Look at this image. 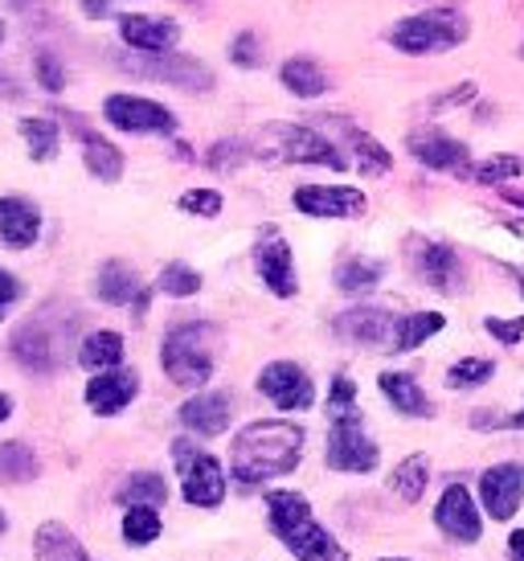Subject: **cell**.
Returning a JSON list of instances; mask_svg holds the SVG:
<instances>
[{"instance_id": "cell-1", "label": "cell", "mask_w": 524, "mask_h": 561, "mask_svg": "<svg viewBox=\"0 0 524 561\" xmlns=\"http://www.w3.org/2000/svg\"><path fill=\"white\" fill-rule=\"evenodd\" d=\"M299 455H304V426L262 419L238 431L230 447V471L238 483L254 488V483L278 480V476L295 471Z\"/></svg>"}, {"instance_id": "cell-2", "label": "cell", "mask_w": 524, "mask_h": 561, "mask_svg": "<svg viewBox=\"0 0 524 561\" xmlns=\"http://www.w3.org/2000/svg\"><path fill=\"white\" fill-rule=\"evenodd\" d=\"M266 520L287 553H295V561H349L344 546L316 520L308 496L299 492H287V488L266 492Z\"/></svg>"}, {"instance_id": "cell-3", "label": "cell", "mask_w": 524, "mask_h": 561, "mask_svg": "<svg viewBox=\"0 0 524 561\" xmlns=\"http://www.w3.org/2000/svg\"><path fill=\"white\" fill-rule=\"evenodd\" d=\"M467 33H471V21L459 9H422L414 16H401L389 30V46L426 58V54H447V49L463 46Z\"/></svg>"}, {"instance_id": "cell-4", "label": "cell", "mask_w": 524, "mask_h": 561, "mask_svg": "<svg viewBox=\"0 0 524 561\" xmlns=\"http://www.w3.org/2000/svg\"><path fill=\"white\" fill-rule=\"evenodd\" d=\"M209 336L214 328L209 324H176L160 344V365L164 374L181 386V390H201L209 377H214V353H209Z\"/></svg>"}, {"instance_id": "cell-5", "label": "cell", "mask_w": 524, "mask_h": 561, "mask_svg": "<svg viewBox=\"0 0 524 561\" xmlns=\"http://www.w3.org/2000/svg\"><path fill=\"white\" fill-rule=\"evenodd\" d=\"M259 157L283 160V164H324V169H337V172L349 169V160H344V152H340L337 144L299 124L266 127L259 136Z\"/></svg>"}, {"instance_id": "cell-6", "label": "cell", "mask_w": 524, "mask_h": 561, "mask_svg": "<svg viewBox=\"0 0 524 561\" xmlns=\"http://www.w3.org/2000/svg\"><path fill=\"white\" fill-rule=\"evenodd\" d=\"M172 459H176L181 488H185L189 504H197V508H217V504L226 500V468L217 463V455L193 447L189 438H176V443H172Z\"/></svg>"}, {"instance_id": "cell-7", "label": "cell", "mask_w": 524, "mask_h": 561, "mask_svg": "<svg viewBox=\"0 0 524 561\" xmlns=\"http://www.w3.org/2000/svg\"><path fill=\"white\" fill-rule=\"evenodd\" d=\"M324 459L332 471H349V476H369L381 463V447L369 438L365 422L356 414H340L332 419V431H328V447Z\"/></svg>"}, {"instance_id": "cell-8", "label": "cell", "mask_w": 524, "mask_h": 561, "mask_svg": "<svg viewBox=\"0 0 524 561\" xmlns=\"http://www.w3.org/2000/svg\"><path fill=\"white\" fill-rule=\"evenodd\" d=\"M406 254H410L414 275L426 283L431 291H438V296H459V291H463L467 271H463V259L455 254V247L414 234L410 242H406Z\"/></svg>"}, {"instance_id": "cell-9", "label": "cell", "mask_w": 524, "mask_h": 561, "mask_svg": "<svg viewBox=\"0 0 524 561\" xmlns=\"http://www.w3.org/2000/svg\"><path fill=\"white\" fill-rule=\"evenodd\" d=\"M119 66L136 79L169 82L181 91H209L214 87L209 66L197 58H181V54H127V58H119Z\"/></svg>"}, {"instance_id": "cell-10", "label": "cell", "mask_w": 524, "mask_h": 561, "mask_svg": "<svg viewBox=\"0 0 524 561\" xmlns=\"http://www.w3.org/2000/svg\"><path fill=\"white\" fill-rule=\"evenodd\" d=\"M434 525L455 546H479V537H483V513H479L471 488H463V483L443 488V496L434 504Z\"/></svg>"}, {"instance_id": "cell-11", "label": "cell", "mask_w": 524, "mask_h": 561, "mask_svg": "<svg viewBox=\"0 0 524 561\" xmlns=\"http://www.w3.org/2000/svg\"><path fill=\"white\" fill-rule=\"evenodd\" d=\"M479 504L500 525L516 520L524 504V463H492L483 471L479 476Z\"/></svg>"}, {"instance_id": "cell-12", "label": "cell", "mask_w": 524, "mask_h": 561, "mask_svg": "<svg viewBox=\"0 0 524 561\" xmlns=\"http://www.w3.org/2000/svg\"><path fill=\"white\" fill-rule=\"evenodd\" d=\"M13 357L30 369V374H54L58 357H62V332L49 328L46 312L25 320L13 336Z\"/></svg>"}, {"instance_id": "cell-13", "label": "cell", "mask_w": 524, "mask_h": 561, "mask_svg": "<svg viewBox=\"0 0 524 561\" xmlns=\"http://www.w3.org/2000/svg\"><path fill=\"white\" fill-rule=\"evenodd\" d=\"M398 316L386 312V308H369V304H361V308H349V312L337 316V336L349 344H361V348H394L398 341Z\"/></svg>"}, {"instance_id": "cell-14", "label": "cell", "mask_w": 524, "mask_h": 561, "mask_svg": "<svg viewBox=\"0 0 524 561\" xmlns=\"http://www.w3.org/2000/svg\"><path fill=\"white\" fill-rule=\"evenodd\" d=\"M406 148H410V157L418 164H426L434 172H463V176H471V169H476L471 164V148L463 140H455V136H447V131H438V127L410 131Z\"/></svg>"}, {"instance_id": "cell-15", "label": "cell", "mask_w": 524, "mask_h": 561, "mask_svg": "<svg viewBox=\"0 0 524 561\" xmlns=\"http://www.w3.org/2000/svg\"><path fill=\"white\" fill-rule=\"evenodd\" d=\"M103 119L119 131H156V136H169L176 127L172 111H164L152 99H139V94H111L103 103Z\"/></svg>"}, {"instance_id": "cell-16", "label": "cell", "mask_w": 524, "mask_h": 561, "mask_svg": "<svg viewBox=\"0 0 524 561\" xmlns=\"http://www.w3.org/2000/svg\"><path fill=\"white\" fill-rule=\"evenodd\" d=\"M259 393L271 398L278 410H311L316 402V386L295 360H271L259 374Z\"/></svg>"}, {"instance_id": "cell-17", "label": "cell", "mask_w": 524, "mask_h": 561, "mask_svg": "<svg viewBox=\"0 0 524 561\" xmlns=\"http://www.w3.org/2000/svg\"><path fill=\"white\" fill-rule=\"evenodd\" d=\"M365 193L349 185H299L295 188V209L308 218H361L365 214Z\"/></svg>"}, {"instance_id": "cell-18", "label": "cell", "mask_w": 524, "mask_h": 561, "mask_svg": "<svg viewBox=\"0 0 524 561\" xmlns=\"http://www.w3.org/2000/svg\"><path fill=\"white\" fill-rule=\"evenodd\" d=\"M254 266H259V279L266 283L278 299H292L295 291H299L292 247H287V238L275 234V230H266V234H262V242L254 247Z\"/></svg>"}, {"instance_id": "cell-19", "label": "cell", "mask_w": 524, "mask_h": 561, "mask_svg": "<svg viewBox=\"0 0 524 561\" xmlns=\"http://www.w3.org/2000/svg\"><path fill=\"white\" fill-rule=\"evenodd\" d=\"M139 393V374L136 369H103V374L91 377V386H87V405H91L94 414H119L132 405V398Z\"/></svg>"}, {"instance_id": "cell-20", "label": "cell", "mask_w": 524, "mask_h": 561, "mask_svg": "<svg viewBox=\"0 0 524 561\" xmlns=\"http://www.w3.org/2000/svg\"><path fill=\"white\" fill-rule=\"evenodd\" d=\"M124 42L139 54H172V46L181 42V25L169 16H124L119 21Z\"/></svg>"}, {"instance_id": "cell-21", "label": "cell", "mask_w": 524, "mask_h": 561, "mask_svg": "<svg viewBox=\"0 0 524 561\" xmlns=\"http://www.w3.org/2000/svg\"><path fill=\"white\" fill-rule=\"evenodd\" d=\"M230 419H233V398L221 390L197 393V398H189V402L181 405V422L205 438L221 435V431L230 426Z\"/></svg>"}, {"instance_id": "cell-22", "label": "cell", "mask_w": 524, "mask_h": 561, "mask_svg": "<svg viewBox=\"0 0 524 561\" xmlns=\"http://www.w3.org/2000/svg\"><path fill=\"white\" fill-rule=\"evenodd\" d=\"M42 234V214L25 197H0V238L13 250H25Z\"/></svg>"}, {"instance_id": "cell-23", "label": "cell", "mask_w": 524, "mask_h": 561, "mask_svg": "<svg viewBox=\"0 0 524 561\" xmlns=\"http://www.w3.org/2000/svg\"><path fill=\"white\" fill-rule=\"evenodd\" d=\"M377 386H381L386 402L394 405L398 414H406V419H434V402L426 398V390H422L410 374H381Z\"/></svg>"}, {"instance_id": "cell-24", "label": "cell", "mask_w": 524, "mask_h": 561, "mask_svg": "<svg viewBox=\"0 0 524 561\" xmlns=\"http://www.w3.org/2000/svg\"><path fill=\"white\" fill-rule=\"evenodd\" d=\"M94 291H99V299H103V304H111V308H124V304H132V299H136L139 312H144V299H148L144 291H139V275L127 263H119V259L103 263L99 279H94Z\"/></svg>"}, {"instance_id": "cell-25", "label": "cell", "mask_w": 524, "mask_h": 561, "mask_svg": "<svg viewBox=\"0 0 524 561\" xmlns=\"http://www.w3.org/2000/svg\"><path fill=\"white\" fill-rule=\"evenodd\" d=\"M33 553L37 561H91V553L62 520H42V529L33 533Z\"/></svg>"}, {"instance_id": "cell-26", "label": "cell", "mask_w": 524, "mask_h": 561, "mask_svg": "<svg viewBox=\"0 0 524 561\" xmlns=\"http://www.w3.org/2000/svg\"><path fill=\"white\" fill-rule=\"evenodd\" d=\"M78 140H82V160H87V172L91 176H99V181H119L124 176V157H119V148L115 144H107L103 136H94V131H87V127L78 124Z\"/></svg>"}, {"instance_id": "cell-27", "label": "cell", "mask_w": 524, "mask_h": 561, "mask_svg": "<svg viewBox=\"0 0 524 561\" xmlns=\"http://www.w3.org/2000/svg\"><path fill=\"white\" fill-rule=\"evenodd\" d=\"M119 360H124V336L119 332H91L78 348V365L91 369V374L119 369Z\"/></svg>"}, {"instance_id": "cell-28", "label": "cell", "mask_w": 524, "mask_h": 561, "mask_svg": "<svg viewBox=\"0 0 524 561\" xmlns=\"http://www.w3.org/2000/svg\"><path fill=\"white\" fill-rule=\"evenodd\" d=\"M278 82L295 94V99H320L328 91V75L311 58H287L278 70Z\"/></svg>"}, {"instance_id": "cell-29", "label": "cell", "mask_w": 524, "mask_h": 561, "mask_svg": "<svg viewBox=\"0 0 524 561\" xmlns=\"http://www.w3.org/2000/svg\"><path fill=\"white\" fill-rule=\"evenodd\" d=\"M426 480H431V459L426 455H410V459H401L394 476H389V488H394V496L406 500V504H418L422 492H426Z\"/></svg>"}, {"instance_id": "cell-30", "label": "cell", "mask_w": 524, "mask_h": 561, "mask_svg": "<svg viewBox=\"0 0 524 561\" xmlns=\"http://www.w3.org/2000/svg\"><path fill=\"white\" fill-rule=\"evenodd\" d=\"M381 275H386V266L377 259H344L337 266V287L344 296H365L381 283Z\"/></svg>"}, {"instance_id": "cell-31", "label": "cell", "mask_w": 524, "mask_h": 561, "mask_svg": "<svg viewBox=\"0 0 524 561\" xmlns=\"http://www.w3.org/2000/svg\"><path fill=\"white\" fill-rule=\"evenodd\" d=\"M447 328V316L443 312H414V316H401L398 324V341H394V353H410L418 344H426L431 336H438Z\"/></svg>"}, {"instance_id": "cell-32", "label": "cell", "mask_w": 524, "mask_h": 561, "mask_svg": "<svg viewBox=\"0 0 524 561\" xmlns=\"http://www.w3.org/2000/svg\"><path fill=\"white\" fill-rule=\"evenodd\" d=\"M344 131H349V144H353V157L356 164H361V172H369V176H386L389 169H394V157H389L381 144L373 140L369 131H356V127L344 124Z\"/></svg>"}, {"instance_id": "cell-33", "label": "cell", "mask_w": 524, "mask_h": 561, "mask_svg": "<svg viewBox=\"0 0 524 561\" xmlns=\"http://www.w3.org/2000/svg\"><path fill=\"white\" fill-rule=\"evenodd\" d=\"M160 513H156L152 504H132L124 513V541L127 546H152L156 537H160Z\"/></svg>"}, {"instance_id": "cell-34", "label": "cell", "mask_w": 524, "mask_h": 561, "mask_svg": "<svg viewBox=\"0 0 524 561\" xmlns=\"http://www.w3.org/2000/svg\"><path fill=\"white\" fill-rule=\"evenodd\" d=\"M164 496H169V488H164V476H156V471H136L132 480H124V488H119V500H124L127 508L132 504H164Z\"/></svg>"}, {"instance_id": "cell-35", "label": "cell", "mask_w": 524, "mask_h": 561, "mask_svg": "<svg viewBox=\"0 0 524 561\" xmlns=\"http://www.w3.org/2000/svg\"><path fill=\"white\" fill-rule=\"evenodd\" d=\"M21 136L30 144L33 160H54L58 157V144H62V131L49 119H21Z\"/></svg>"}, {"instance_id": "cell-36", "label": "cell", "mask_w": 524, "mask_h": 561, "mask_svg": "<svg viewBox=\"0 0 524 561\" xmlns=\"http://www.w3.org/2000/svg\"><path fill=\"white\" fill-rule=\"evenodd\" d=\"M492 377H495V360L463 357L447 369V386H451V390H476V386H488Z\"/></svg>"}, {"instance_id": "cell-37", "label": "cell", "mask_w": 524, "mask_h": 561, "mask_svg": "<svg viewBox=\"0 0 524 561\" xmlns=\"http://www.w3.org/2000/svg\"><path fill=\"white\" fill-rule=\"evenodd\" d=\"M37 476V455L25 447V443H4L0 447V480L9 483H25Z\"/></svg>"}, {"instance_id": "cell-38", "label": "cell", "mask_w": 524, "mask_h": 561, "mask_svg": "<svg viewBox=\"0 0 524 561\" xmlns=\"http://www.w3.org/2000/svg\"><path fill=\"white\" fill-rule=\"evenodd\" d=\"M521 157H509V152H500V157H488L479 160L476 169H471V176H476L479 185H509L512 176H521Z\"/></svg>"}, {"instance_id": "cell-39", "label": "cell", "mask_w": 524, "mask_h": 561, "mask_svg": "<svg viewBox=\"0 0 524 561\" xmlns=\"http://www.w3.org/2000/svg\"><path fill=\"white\" fill-rule=\"evenodd\" d=\"M160 291L164 296H176V299H189L201 291V275L193 271V266L185 263H169L164 271H160Z\"/></svg>"}, {"instance_id": "cell-40", "label": "cell", "mask_w": 524, "mask_h": 561, "mask_svg": "<svg viewBox=\"0 0 524 561\" xmlns=\"http://www.w3.org/2000/svg\"><path fill=\"white\" fill-rule=\"evenodd\" d=\"M181 209L197 214V218H217L221 214V193L217 188H189L185 197H181Z\"/></svg>"}, {"instance_id": "cell-41", "label": "cell", "mask_w": 524, "mask_h": 561, "mask_svg": "<svg viewBox=\"0 0 524 561\" xmlns=\"http://www.w3.org/2000/svg\"><path fill=\"white\" fill-rule=\"evenodd\" d=\"M247 157H250V148L242 140H221V144H214V152H209V169L230 172V169H238Z\"/></svg>"}, {"instance_id": "cell-42", "label": "cell", "mask_w": 524, "mask_h": 561, "mask_svg": "<svg viewBox=\"0 0 524 561\" xmlns=\"http://www.w3.org/2000/svg\"><path fill=\"white\" fill-rule=\"evenodd\" d=\"M230 62L242 66V70H254V66H262V42L254 37V33H242L238 42L230 46Z\"/></svg>"}, {"instance_id": "cell-43", "label": "cell", "mask_w": 524, "mask_h": 561, "mask_svg": "<svg viewBox=\"0 0 524 561\" xmlns=\"http://www.w3.org/2000/svg\"><path fill=\"white\" fill-rule=\"evenodd\" d=\"M353 402H356L353 377L340 374L337 381H332V393H328V410H332V419H340V414H353Z\"/></svg>"}, {"instance_id": "cell-44", "label": "cell", "mask_w": 524, "mask_h": 561, "mask_svg": "<svg viewBox=\"0 0 524 561\" xmlns=\"http://www.w3.org/2000/svg\"><path fill=\"white\" fill-rule=\"evenodd\" d=\"M483 328H488V332H492V336L500 344H521V336H524V316H512V320L488 316V320H483Z\"/></svg>"}, {"instance_id": "cell-45", "label": "cell", "mask_w": 524, "mask_h": 561, "mask_svg": "<svg viewBox=\"0 0 524 561\" xmlns=\"http://www.w3.org/2000/svg\"><path fill=\"white\" fill-rule=\"evenodd\" d=\"M37 82H42L49 94H58L66 87V70L58 66L54 54H37Z\"/></svg>"}, {"instance_id": "cell-46", "label": "cell", "mask_w": 524, "mask_h": 561, "mask_svg": "<svg viewBox=\"0 0 524 561\" xmlns=\"http://www.w3.org/2000/svg\"><path fill=\"white\" fill-rule=\"evenodd\" d=\"M467 99H476V82H459L455 91L438 94V99H431V111H451L455 103H467Z\"/></svg>"}, {"instance_id": "cell-47", "label": "cell", "mask_w": 524, "mask_h": 561, "mask_svg": "<svg viewBox=\"0 0 524 561\" xmlns=\"http://www.w3.org/2000/svg\"><path fill=\"white\" fill-rule=\"evenodd\" d=\"M21 296V287H16V279L9 275V271H0V320H4V312H9V304Z\"/></svg>"}, {"instance_id": "cell-48", "label": "cell", "mask_w": 524, "mask_h": 561, "mask_svg": "<svg viewBox=\"0 0 524 561\" xmlns=\"http://www.w3.org/2000/svg\"><path fill=\"white\" fill-rule=\"evenodd\" d=\"M509 561H524V529L509 533Z\"/></svg>"}, {"instance_id": "cell-49", "label": "cell", "mask_w": 524, "mask_h": 561, "mask_svg": "<svg viewBox=\"0 0 524 561\" xmlns=\"http://www.w3.org/2000/svg\"><path fill=\"white\" fill-rule=\"evenodd\" d=\"M107 0H87V16H107Z\"/></svg>"}, {"instance_id": "cell-50", "label": "cell", "mask_w": 524, "mask_h": 561, "mask_svg": "<svg viewBox=\"0 0 524 561\" xmlns=\"http://www.w3.org/2000/svg\"><path fill=\"white\" fill-rule=\"evenodd\" d=\"M504 426H509V431H524V405L516 410V414H509V419H504Z\"/></svg>"}, {"instance_id": "cell-51", "label": "cell", "mask_w": 524, "mask_h": 561, "mask_svg": "<svg viewBox=\"0 0 524 561\" xmlns=\"http://www.w3.org/2000/svg\"><path fill=\"white\" fill-rule=\"evenodd\" d=\"M13 414V402H9V393H0V422Z\"/></svg>"}, {"instance_id": "cell-52", "label": "cell", "mask_w": 524, "mask_h": 561, "mask_svg": "<svg viewBox=\"0 0 524 561\" xmlns=\"http://www.w3.org/2000/svg\"><path fill=\"white\" fill-rule=\"evenodd\" d=\"M504 202L516 205V209H524V193H509V188H504Z\"/></svg>"}, {"instance_id": "cell-53", "label": "cell", "mask_w": 524, "mask_h": 561, "mask_svg": "<svg viewBox=\"0 0 524 561\" xmlns=\"http://www.w3.org/2000/svg\"><path fill=\"white\" fill-rule=\"evenodd\" d=\"M509 9H512V16H516V21L524 25V0H509Z\"/></svg>"}, {"instance_id": "cell-54", "label": "cell", "mask_w": 524, "mask_h": 561, "mask_svg": "<svg viewBox=\"0 0 524 561\" xmlns=\"http://www.w3.org/2000/svg\"><path fill=\"white\" fill-rule=\"evenodd\" d=\"M0 4H9V9H21V13H25L30 4H37V0H0Z\"/></svg>"}, {"instance_id": "cell-55", "label": "cell", "mask_w": 524, "mask_h": 561, "mask_svg": "<svg viewBox=\"0 0 524 561\" xmlns=\"http://www.w3.org/2000/svg\"><path fill=\"white\" fill-rule=\"evenodd\" d=\"M512 275H516V283H521V296H524V266H509Z\"/></svg>"}, {"instance_id": "cell-56", "label": "cell", "mask_w": 524, "mask_h": 561, "mask_svg": "<svg viewBox=\"0 0 524 561\" xmlns=\"http://www.w3.org/2000/svg\"><path fill=\"white\" fill-rule=\"evenodd\" d=\"M431 4H443V9H451V4H463V0H431Z\"/></svg>"}, {"instance_id": "cell-57", "label": "cell", "mask_w": 524, "mask_h": 561, "mask_svg": "<svg viewBox=\"0 0 524 561\" xmlns=\"http://www.w3.org/2000/svg\"><path fill=\"white\" fill-rule=\"evenodd\" d=\"M377 561H410V558H377Z\"/></svg>"}, {"instance_id": "cell-58", "label": "cell", "mask_w": 524, "mask_h": 561, "mask_svg": "<svg viewBox=\"0 0 524 561\" xmlns=\"http://www.w3.org/2000/svg\"><path fill=\"white\" fill-rule=\"evenodd\" d=\"M0 42H4V21H0Z\"/></svg>"}, {"instance_id": "cell-59", "label": "cell", "mask_w": 524, "mask_h": 561, "mask_svg": "<svg viewBox=\"0 0 524 561\" xmlns=\"http://www.w3.org/2000/svg\"><path fill=\"white\" fill-rule=\"evenodd\" d=\"M0 533H4V513H0Z\"/></svg>"}]
</instances>
